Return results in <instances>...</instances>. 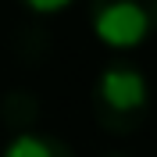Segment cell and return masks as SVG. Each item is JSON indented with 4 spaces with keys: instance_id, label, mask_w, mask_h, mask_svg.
<instances>
[{
    "instance_id": "1",
    "label": "cell",
    "mask_w": 157,
    "mask_h": 157,
    "mask_svg": "<svg viewBox=\"0 0 157 157\" xmlns=\"http://www.w3.org/2000/svg\"><path fill=\"white\" fill-rule=\"evenodd\" d=\"M89 104H93V118L104 132L132 136L136 128H143L150 114V82L136 64L114 61L97 75Z\"/></svg>"
},
{
    "instance_id": "2",
    "label": "cell",
    "mask_w": 157,
    "mask_h": 157,
    "mask_svg": "<svg viewBox=\"0 0 157 157\" xmlns=\"http://www.w3.org/2000/svg\"><path fill=\"white\" fill-rule=\"evenodd\" d=\"M89 25L111 50H136L157 32V0H89Z\"/></svg>"
},
{
    "instance_id": "3",
    "label": "cell",
    "mask_w": 157,
    "mask_h": 157,
    "mask_svg": "<svg viewBox=\"0 0 157 157\" xmlns=\"http://www.w3.org/2000/svg\"><path fill=\"white\" fill-rule=\"evenodd\" d=\"M4 157H75V150L54 136H43V132H21L7 143Z\"/></svg>"
},
{
    "instance_id": "4",
    "label": "cell",
    "mask_w": 157,
    "mask_h": 157,
    "mask_svg": "<svg viewBox=\"0 0 157 157\" xmlns=\"http://www.w3.org/2000/svg\"><path fill=\"white\" fill-rule=\"evenodd\" d=\"M75 0H21V7L32 14H64Z\"/></svg>"
},
{
    "instance_id": "5",
    "label": "cell",
    "mask_w": 157,
    "mask_h": 157,
    "mask_svg": "<svg viewBox=\"0 0 157 157\" xmlns=\"http://www.w3.org/2000/svg\"><path fill=\"white\" fill-rule=\"evenodd\" d=\"M104 157H128V154H104Z\"/></svg>"
}]
</instances>
